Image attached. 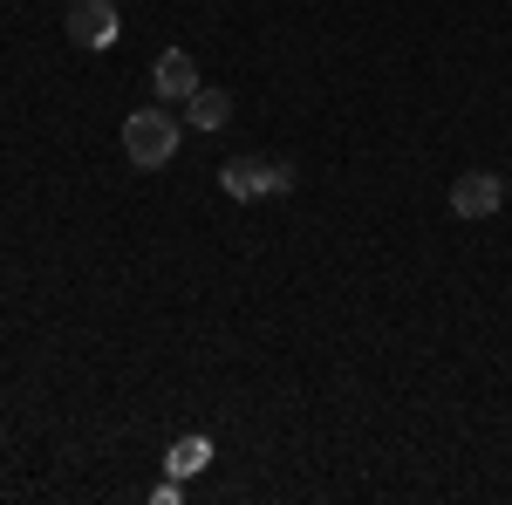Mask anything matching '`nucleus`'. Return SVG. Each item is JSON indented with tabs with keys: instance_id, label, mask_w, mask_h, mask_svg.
Wrapping results in <instances>:
<instances>
[{
	"instance_id": "f03ea898",
	"label": "nucleus",
	"mask_w": 512,
	"mask_h": 505,
	"mask_svg": "<svg viewBox=\"0 0 512 505\" xmlns=\"http://www.w3.org/2000/svg\"><path fill=\"white\" fill-rule=\"evenodd\" d=\"M219 192L253 205V198H287L294 192V164L287 157H226L219 164Z\"/></svg>"
},
{
	"instance_id": "f257e3e1",
	"label": "nucleus",
	"mask_w": 512,
	"mask_h": 505,
	"mask_svg": "<svg viewBox=\"0 0 512 505\" xmlns=\"http://www.w3.org/2000/svg\"><path fill=\"white\" fill-rule=\"evenodd\" d=\"M178 137H185V123L171 117V110H130L123 117V157L137 171H164L178 157Z\"/></svg>"
},
{
	"instance_id": "423d86ee",
	"label": "nucleus",
	"mask_w": 512,
	"mask_h": 505,
	"mask_svg": "<svg viewBox=\"0 0 512 505\" xmlns=\"http://www.w3.org/2000/svg\"><path fill=\"white\" fill-rule=\"evenodd\" d=\"M185 123H192V130H226V123H233V96L198 82L192 96H185Z\"/></svg>"
},
{
	"instance_id": "7ed1b4c3",
	"label": "nucleus",
	"mask_w": 512,
	"mask_h": 505,
	"mask_svg": "<svg viewBox=\"0 0 512 505\" xmlns=\"http://www.w3.org/2000/svg\"><path fill=\"white\" fill-rule=\"evenodd\" d=\"M62 28H69V41H76V48L103 55V48L123 35V14H117V0H69Z\"/></svg>"
},
{
	"instance_id": "39448f33",
	"label": "nucleus",
	"mask_w": 512,
	"mask_h": 505,
	"mask_svg": "<svg viewBox=\"0 0 512 505\" xmlns=\"http://www.w3.org/2000/svg\"><path fill=\"white\" fill-rule=\"evenodd\" d=\"M151 89H158V103H185L198 89V62L185 55V48H164L158 69H151Z\"/></svg>"
},
{
	"instance_id": "20e7f679",
	"label": "nucleus",
	"mask_w": 512,
	"mask_h": 505,
	"mask_svg": "<svg viewBox=\"0 0 512 505\" xmlns=\"http://www.w3.org/2000/svg\"><path fill=\"white\" fill-rule=\"evenodd\" d=\"M506 205V178L499 171H465L458 185H451V212L458 219H492Z\"/></svg>"
},
{
	"instance_id": "0eeeda50",
	"label": "nucleus",
	"mask_w": 512,
	"mask_h": 505,
	"mask_svg": "<svg viewBox=\"0 0 512 505\" xmlns=\"http://www.w3.org/2000/svg\"><path fill=\"white\" fill-rule=\"evenodd\" d=\"M205 458H212V444H205V437H178V444H171V478L205 471Z\"/></svg>"
}]
</instances>
